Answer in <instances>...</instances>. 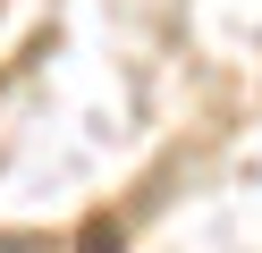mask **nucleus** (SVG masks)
<instances>
[{"mask_svg": "<svg viewBox=\"0 0 262 253\" xmlns=\"http://www.w3.org/2000/svg\"><path fill=\"white\" fill-rule=\"evenodd\" d=\"M0 253H51L42 236H0Z\"/></svg>", "mask_w": 262, "mask_h": 253, "instance_id": "obj_1", "label": "nucleus"}]
</instances>
